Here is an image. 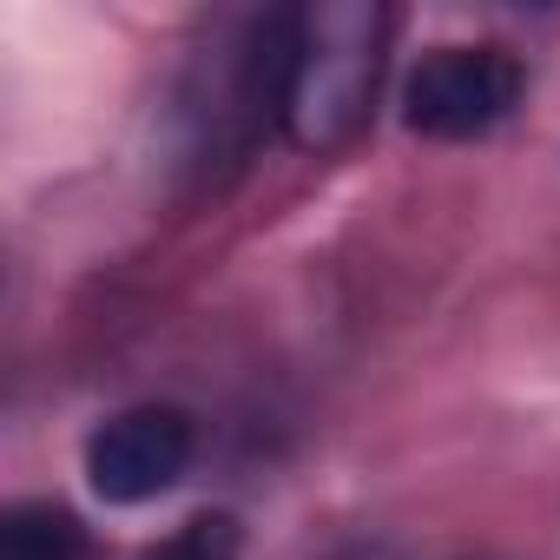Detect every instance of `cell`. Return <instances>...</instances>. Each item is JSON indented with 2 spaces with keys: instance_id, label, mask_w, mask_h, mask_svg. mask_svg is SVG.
<instances>
[{
  "instance_id": "obj_5",
  "label": "cell",
  "mask_w": 560,
  "mask_h": 560,
  "mask_svg": "<svg viewBox=\"0 0 560 560\" xmlns=\"http://www.w3.org/2000/svg\"><path fill=\"white\" fill-rule=\"evenodd\" d=\"M86 527L54 501H21L0 514V560H80Z\"/></svg>"
},
{
  "instance_id": "obj_4",
  "label": "cell",
  "mask_w": 560,
  "mask_h": 560,
  "mask_svg": "<svg viewBox=\"0 0 560 560\" xmlns=\"http://www.w3.org/2000/svg\"><path fill=\"white\" fill-rule=\"evenodd\" d=\"M191 448H198V429H191L185 409L139 402V409H119L113 422L93 429V442H86V481H93L100 501L139 508V501H159L165 488L185 481Z\"/></svg>"
},
{
  "instance_id": "obj_1",
  "label": "cell",
  "mask_w": 560,
  "mask_h": 560,
  "mask_svg": "<svg viewBox=\"0 0 560 560\" xmlns=\"http://www.w3.org/2000/svg\"><path fill=\"white\" fill-rule=\"evenodd\" d=\"M389 40V8L330 0V8L291 14V80H284V132L304 152H330L357 139L376 100Z\"/></svg>"
},
{
  "instance_id": "obj_3",
  "label": "cell",
  "mask_w": 560,
  "mask_h": 560,
  "mask_svg": "<svg viewBox=\"0 0 560 560\" xmlns=\"http://www.w3.org/2000/svg\"><path fill=\"white\" fill-rule=\"evenodd\" d=\"M521 60L508 47H429L402 80V126L422 139H481L521 106Z\"/></svg>"
},
{
  "instance_id": "obj_2",
  "label": "cell",
  "mask_w": 560,
  "mask_h": 560,
  "mask_svg": "<svg viewBox=\"0 0 560 560\" xmlns=\"http://www.w3.org/2000/svg\"><path fill=\"white\" fill-rule=\"evenodd\" d=\"M284 80H291V21L264 14V21H237L224 27L178 100L185 119V145L198 165L211 159H244V145L257 139V126L277 113L284 119Z\"/></svg>"
},
{
  "instance_id": "obj_6",
  "label": "cell",
  "mask_w": 560,
  "mask_h": 560,
  "mask_svg": "<svg viewBox=\"0 0 560 560\" xmlns=\"http://www.w3.org/2000/svg\"><path fill=\"white\" fill-rule=\"evenodd\" d=\"M237 547H244V534H237V521L231 514H198V521H185L159 553H145V560H237Z\"/></svg>"
}]
</instances>
